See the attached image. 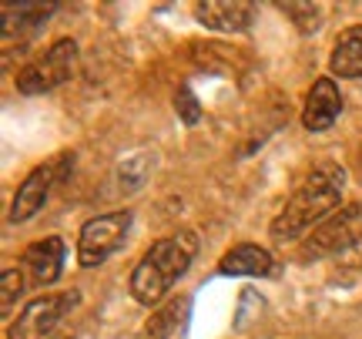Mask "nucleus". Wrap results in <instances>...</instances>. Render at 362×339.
I'll return each mask as SVG.
<instances>
[{
  "instance_id": "1",
  "label": "nucleus",
  "mask_w": 362,
  "mask_h": 339,
  "mask_svg": "<svg viewBox=\"0 0 362 339\" xmlns=\"http://www.w3.org/2000/svg\"><path fill=\"white\" fill-rule=\"evenodd\" d=\"M342 188H346V171L332 165V161H322L309 171V178L298 185L292 198L285 202V209L272 219L269 232L275 242H296L309 232L312 225H322L325 215L332 209H339L342 202Z\"/></svg>"
},
{
  "instance_id": "2",
  "label": "nucleus",
  "mask_w": 362,
  "mask_h": 339,
  "mask_svg": "<svg viewBox=\"0 0 362 339\" xmlns=\"http://www.w3.org/2000/svg\"><path fill=\"white\" fill-rule=\"evenodd\" d=\"M194 255H198V235L194 232H175L168 239H158L128 279L134 302H141V306L161 302L168 296V289L188 272Z\"/></svg>"
},
{
  "instance_id": "3",
  "label": "nucleus",
  "mask_w": 362,
  "mask_h": 339,
  "mask_svg": "<svg viewBox=\"0 0 362 339\" xmlns=\"http://www.w3.org/2000/svg\"><path fill=\"white\" fill-rule=\"evenodd\" d=\"M78 71V40L61 38L47 51L34 57L30 64L17 71V91L21 94H47L74 78Z\"/></svg>"
},
{
  "instance_id": "4",
  "label": "nucleus",
  "mask_w": 362,
  "mask_h": 339,
  "mask_svg": "<svg viewBox=\"0 0 362 339\" xmlns=\"http://www.w3.org/2000/svg\"><path fill=\"white\" fill-rule=\"evenodd\" d=\"M131 222H134V215L128 209L121 212H107V215H98V219H90V222L81 225V235H78V262L84 269H94V265H101L107 262L115 252L124 248L131 235Z\"/></svg>"
},
{
  "instance_id": "5",
  "label": "nucleus",
  "mask_w": 362,
  "mask_h": 339,
  "mask_svg": "<svg viewBox=\"0 0 362 339\" xmlns=\"http://www.w3.org/2000/svg\"><path fill=\"white\" fill-rule=\"evenodd\" d=\"M359 242H362V202H356V205H346L336 215H329L322 225H315L309 239L298 246V252H302V259H325V255L349 252Z\"/></svg>"
},
{
  "instance_id": "6",
  "label": "nucleus",
  "mask_w": 362,
  "mask_h": 339,
  "mask_svg": "<svg viewBox=\"0 0 362 339\" xmlns=\"http://www.w3.org/2000/svg\"><path fill=\"white\" fill-rule=\"evenodd\" d=\"M78 302H81V296L74 289H71V292H47V296L30 299L24 306V313L11 323L7 339H51L57 323H61Z\"/></svg>"
},
{
  "instance_id": "7",
  "label": "nucleus",
  "mask_w": 362,
  "mask_h": 339,
  "mask_svg": "<svg viewBox=\"0 0 362 339\" xmlns=\"http://www.w3.org/2000/svg\"><path fill=\"white\" fill-rule=\"evenodd\" d=\"M342 115V91L332 78H319L312 84L305 108H302V125L309 131H325L332 128V121Z\"/></svg>"
},
{
  "instance_id": "8",
  "label": "nucleus",
  "mask_w": 362,
  "mask_h": 339,
  "mask_svg": "<svg viewBox=\"0 0 362 339\" xmlns=\"http://www.w3.org/2000/svg\"><path fill=\"white\" fill-rule=\"evenodd\" d=\"M54 165H37V168L27 175L21 188H17V195L11 202V222H27V219H34L40 209H44V202L51 195V185H54Z\"/></svg>"
},
{
  "instance_id": "9",
  "label": "nucleus",
  "mask_w": 362,
  "mask_h": 339,
  "mask_svg": "<svg viewBox=\"0 0 362 339\" xmlns=\"http://www.w3.org/2000/svg\"><path fill=\"white\" fill-rule=\"evenodd\" d=\"M194 17L211 30H225V34H238L248 30L255 21V7L242 4V0H205V4H194Z\"/></svg>"
},
{
  "instance_id": "10",
  "label": "nucleus",
  "mask_w": 362,
  "mask_h": 339,
  "mask_svg": "<svg viewBox=\"0 0 362 339\" xmlns=\"http://www.w3.org/2000/svg\"><path fill=\"white\" fill-rule=\"evenodd\" d=\"M24 265L30 279L37 282V286H51L57 282V275L64 269V242L57 239V235H47V239H37V242H30L24 248Z\"/></svg>"
},
{
  "instance_id": "11",
  "label": "nucleus",
  "mask_w": 362,
  "mask_h": 339,
  "mask_svg": "<svg viewBox=\"0 0 362 339\" xmlns=\"http://www.w3.org/2000/svg\"><path fill=\"white\" fill-rule=\"evenodd\" d=\"M221 275H272L275 272V262L262 246H252V242H242V246L228 248L218 262Z\"/></svg>"
},
{
  "instance_id": "12",
  "label": "nucleus",
  "mask_w": 362,
  "mask_h": 339,
  "mask_svg": "<svg viewBox=\"0 0 362 339\" xmlns=\"http://www.w3.org/2000/svg\"><path fill=\"white\" fill-rule=\"evenodd\" d=\"M329 67L339 78H362V24L346 27L339 34L332 57H329Z\"/></svg>"
},
{
  "instance_id": "13",
  "label": "nucleus",
  "mask_w": 362,
  "mask_h": 339,
  "mask_svg": "<svg viewBox=\"0 0 362 339\" xmlns=\"http://www.w3.org/2000/svg\"><path fill=\"white\" fill-rule=\"evenodd\" d=\"M57 11V4H4V44L13 40V30H30V27H40L51 13Z\"/></svg>"
},
{
  "instance_id": "14",
  "label": "nucleus",
  "mask_w": 362,
  "mask_h": 339,
  "mask_svg": "<svg viewBox=\"0 0 362 339\" xmlns=\"http://www.w3.org/2000/svg\"><path fill=\"white\" fill-rule=\"evenodd\" d=\"M185 306H188V302L181 299V302H168L165 309H158V313L151 316V319H148V326H144V329H148V336H151V339H168Z\"/></svg>"
},
{
  "instance_id": "15",
  "label": "nucleus",
  "mask_w": 362,
  "mask_h": 339,
  "mask_svg": "<svg viewBox=\"0 0 362 339\" xmlns=\"http://www.w3.org/2000/svg\"><path fill=\"white\" fill-rule=\"evenodd\" d=\"M21 292H24V275H21V269H4V275H0V313L11 316L13 302L21 299Z\"/></svg>"
},
{
  "instance_id": "16",
  "label": "nucleus",
  "mask_w": 362,
  "mask_h": 339,
  "mask_svg": "<svg viewBox=\"0 0 362 339\" xmlns=\"http://www.w3.org/2000/svg\"><path fill=\"white\" fill-rule=\"evenodd\" d=\"M279 11L298 13L296 24L302 27V30H315V27L322 24V7H319V4H279Z\"/></svg>"
},
{
  "instance_id": "17",
  "label": "nucleus",
  "mask_w": 362,
  "mask_h": 339,
  "mask_svg": "<svg viewBox=\"0 0 362 339\" xmlns=\"http://www.w3.org/2000/svg\"><path fill=\"white\" fill-rule=\"evenodd\" d=\"M175 111H178V117L188 128L202 125V105H198V98L192 94V88H181V91L175 94Z\"/></svg>"
},
{
  "instance_id": "18",
  "label": "nucleus",
  "mask_w": 362,
  "mask_h": 339,
  "mask_svg": "<svg viewBox=\"0 0 362 339\" xmlns=\"http://www.w3.org/2000/svg\"><path fill=\"white\" fill-rule=\"evenodd\" d=\"M356 165H359V171H362V151H359V158H356Z\"/></svg>"
},
{
  "instance_id": "19",
  "label": "nucleus",
  "mask_w": 362,
  "mask_h": 339,
  "mask_svg": "<svg viewBox=\"0 0 362 339\" xmlns=\"http://www.w3.org/2000/svg\"><path fill=\"white\" fill-rule=\"evenodd\" d=\"M51 339H71V336H51Z\"/></svg>"
}]
</instances>
